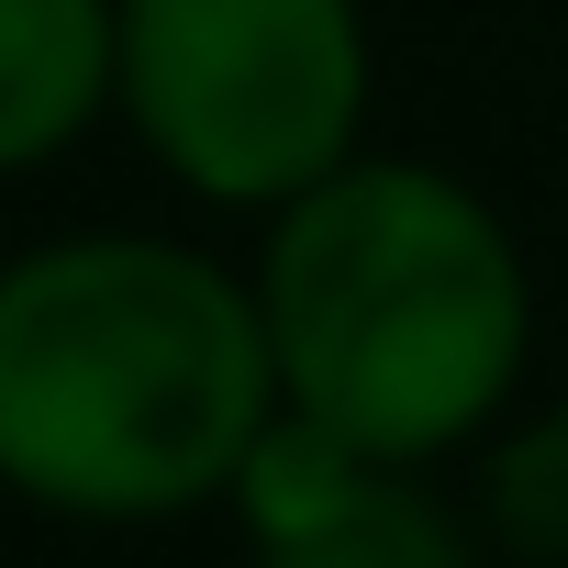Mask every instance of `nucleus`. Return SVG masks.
I'll use <instances>...</instances> for the list:
<instances>
[{"label": "nucleus", "mask_w": 568, "mask_h": 568, "mask_svg": "<svg viewBox=\"0 0 568 568\" xmlns=\"http://www.w3.org/2000/svg\"><path fill=\"white\" fill-rule=\"evenodd\" d=\"M278 435L256 278L168 234H57L0 267V490L68 524H168Z\"/></svg>", "instance_id": "1"}, {"label": "nucleus", "mask_w": 568, "mask_h": 568, "mask_svg": "<svg viewBox=\"0 0 568 568\" xmlns=\"http://www.w3.org/2000/svg\"><path fill=\"white\" fill-rule=\"evenodd\" d=\"M256 324L278 368V413L424 468L490 435L524 379L535 291L490 201L424 156H357L291 212H267Z\"/></svg>", "instance_id": "2"}, {"label": "nucleus", "mask_w": 568, "mask_h": 568, "mask_svg": "<svg viewBox=\"0 0 568 568\" xmlns=\"http://www.w3.org/2000/svg\"><path fill=\"white\" fill-rule=\"evenodd\" d=\"M112 101L145 156L223 212H291L357 168V0H112Z\"/></svg>", "instance_id": "3"}, {"label": "nucleus", "mask_w": 568, "mask_h": 568, "mask_svg": "<svg viewBox=\"0 0 568 568\" xmlns=\"http://www.w3.org/2000/svg\"><path fill=\"white\" fill-rule=\"evenodd\" d=\"M234 501L256 524V568H479V546L435 490H413V468H379L291 413L256 446Z\"/></svg>", "instance_id": "4"}, {"label": "nucleus", "mask_w": 568, "mask_h": 568, "mask_svg": "<svg viewBox=\"0 0 568 568\" xmlns=\"http://www.w3.org/2000/svg\"><path fill=\"white\" fill-rule=\"evenodd\" d=\"M112 112V0H0V179Z\"/></svg>", "instance_id": "5"}, {"label": "nucleus", "mask_w": 568, "mask_h": 568, "mask_svg": "<svg viewBox=\"0 0 568 568\" xmlns=\"http://www.w3.org/2000/svg\"><path fill=\"white\" fill-rule=\"evenodd\" d=\"M490 535L535 568H568V402L535 413L524 435H501L490 457Z\"/></svg>", "instance_id": "6"}]
</instances>
